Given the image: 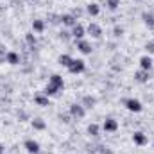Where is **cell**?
<instances>
[{
	"instance_id": "4dcf8cb0",
	"label": "cell",
	"mask_w": 154,
	"mask_h": 154,
	"mask_svg": "<svg viewBox=\"0 0 154 154\" xmlns=\"http://www.w3.org/2000/svg\"><path fill=\"white\" fill-rule=\"evenodd\" d=\"M145 50H147L149 54H154V39H151V41L145 43Z\"/></svg>"
},
{
	"instance_id": "30bf717a",
	"label": "cell",
	"mask_w": 154,
	"mask_h": 154,
	"mask_svg": "<svg viewBox=\"0 0 154 154\" xmlns=\"http://www.w3.org/2000/svg\"><path fill=\"white\" fill-rule=\"evenodd\" d=\"M48 82H50L52 86H56L59 91H63V90H65V81H63V77L59 75V74H52L50 79H48Z\"/></svg>"
},
{
	"instance_id": "8fae6325",
	"label": "cell",
	"mask_w": 154,
	"mask_h": 154,
	"mask_svg": "<svg viewBox=\"0 0 154 154\" xmlns=\"http://www.w3.org/2000/svg\"><path fill=\"white\" fill-rule=\"evenodd\" d=\"M5 63H9V65L16 66V65H20V63H22V57H20V54H18V52L9 50V52H7V57H5Z\"/></svg>"
},
{
	"instance_id": "3957f363",
	"label": "cell",
	"mask_w": 154,
	"mask_h": 154,
	"mask_svg": "<svg viewBox=\"0 0 154 154\" xmlns=\"http://www.w3.org/2000/svg\"><path fill=\"white\" fill-rule=\"evenodd\" d=\"M84 70H86V63H84L82 59H72V63H70V66H68V72H70V74L77 75V74H82Z\"/></svg>"
},
{
	"instance_id": "44dd1931",
	"label": "cell",
	"mask_w": 154,
	"mask_h": 154,
	"mask_svg": "<svg viewBox=\"0 0 154 154\" xmlns=\"http://www.w3.org/2000/svg\"><path fill=\"white\" fill-rule=\"evenodd\" d=\"M72 59H74L72 56H68V54H61V56L57 57V63H59L61 66H66V68H68L70 63H72Z\"/></svg>"
},
{
	"instance_id": "7402d4cb",
	"label": "cell",
	"mask_w": 154,
	"mask_h": 154,
	"mask_svg": "<svg viewBox=\"0 0 154 154\" xmlns=\"http://www.w3.org/2000/svg\"><path fill=\"white\" fill-rule=\"evenodd\" d=\"M88 134L93 136V138L100 136V125H99V124H90V125H88Z\"/></svg>"
},
{
	"instance_id": "1f68e13d",
	"label": "cell",
	"mask_w": 154,
	"mask_h": 154,
	"mask_svg": "<svg viewBox=\"0 0 154 154\" xmlns=\"http://www.w3.org/2000/svg\"><path fill=\"white\" fill-rule=\"evenodd\" d=\"M70 14H72V16H74V18L77 20V18L82 14V9H81V7H75V9H72V13H70Z\"/></svg>"
},
{
	"instance_id": "d4e9b609",
	"label": "cell",
	"mask_w": 154,
	"mask_h": 154,
	"mask_svg": "<svg viewBox=\"0 0 154 154\" xmlns=\"http://www.w3.org/2000/svg\"><path fill=\"white\" fill-rule=\"evenodd\" d=\"M106 5H108L109 11H116L118 5H120V0H106Z\"/></svg>"
},
{
	"instance_id": "6da1fadb",
	"label": "cell",
	"mask_w": 154,
	"mask_h": 154,
	"mask_svg": "<svg viewBox=\"0 0 154 154\" xmlns=\"http://www.w3.org/2000/svg\"><path fill=\"white\" fill-rule=\"evenodd\" d=\"M124 102V106H125V109L127 111H131V113H140L142 109H143V106H142V102L138 100V99H124L122 100Z\"/></svg>"
},
{
	"instance_id": "4fadbf2b",
	"label": "cell",
	"mask_w": 154,
	"mask_h": 154,
	"mask_svg": "<svg viewBox=\"0 0 154 154\" xmlns=\"http://www.w3.org/2000/svg\"><path fill=\"white\" fill-rule=\"evenodd\" d=\"M142 20H143L145 27H149L151 31H154V13H149V11L142 13Z\"/></svg>"
},
{
	"instance_id": "5b68a950",
	"label": "cell",
	"mask_w": 154,
	"mask_h": 154,
	"mask_svg": "<svg viewBox=\"0 0 154 154\" xmlns=\"http://www.w3.org/2000/svg\"><path fill=\"white\" fill-rule=\"evenodd\" d=\"M75 45H77V50L81 54H91V50H93V47H91V43L88 39H77Z\"/></svg>"
},
{
	"instance_id": "4316f807",
	"label": "cell",
	"mask_w": 154,
	"mask_h": 154,
	"mask_svg": "<svg viewBox=\"0 0 154 154\" xmlns=\"http://www.w3.org/2000/svg\"><path fill=\"white\" fill-rule=\"evenodd\" d=\"M47 20H48L50 23H61V14H56V13H50Z\"/></svg>"
},
{
	"instance_id": "ffe728a7",
	"label": "cell",
	"mask_w": 154,
	"mask_h": 154,
	"mask_svg": "<svg viewBox=\"0 0 154 154\" xmlns=\"http://www.w3.org/2000/svg\"><path fill=\"white\" fill-rule=\"evenodd\" d=\"M25 43L34 50V47L38 45V38H36V34H34V32H27V34H25Z\"/></svg>"
},
{
	"instance_id": "cb8c5ba5",
	"label": "cell",
	"mask_w": 154,
	"mask_h": 154,
	"mask_svg": "<svg viewBox=\"0 0 154 154\" xmlns=\"http://www.w3.org/2000/svg\"><path fill=\"white\" fill-rule=\"evenodd\" d=\"M43 93H45L47 97H54V95H57V93H59V90H57L56 86H52V84L48 82V84L45 86V90H43Z\"/></svg>"
},
{
	"instance_id": "e0dca14e",
	"label": "cell",
	"mask_w": 154,
	"mask_h": 154,
	"mask_svg": "<svg viewBox=\"0 0 154 154\" xmlns=\"http://www.w3.org/2000/svg\"><path fill=\"white\" fill-rule=\"evenodd\" d=\"M134 81H136V82H142V84L147 82V81H149V72H147V70H142V68L136 70V72H134Z\"/></svg>"
},
{
	"instance_id": "f1b7e54d",
	"label": "cell",
	"mask_w": 154,
	"mask_h": 154,
	"mask_svg": "<svg viewBox=\"0 0 154 154\" xmlns=\"http://www.w3.org/2000/svg\"><path fill=\"white\" fill-rule=\"evenodd\" d=\"M113 34H115L116 38H120V36L124 34V27H122V25H115V27H113Z\"/></svg>"
},
{
	"instance_id": "9c48e42d",
	"label": "cell",
	"mask_w": 154,
	"mask_h": 154,
	"mask_svg": "<svg viewBox=\"0 0 154 154\" xmlns=\"http://www.w3.org/2000/svg\"><path fill=\"white\" fill-rule=\"evenodd\" d=\"M70 34H72V38L75 39H84V34H86V29L81 25V23H75L74 27H72V31H70Z\"/></svg>"
},
{
	"instance_id": "d6986e66",
	"label": "cell",
	"mask_w": 154,
	"mask_h": 154,
	"mask_svg": "<svg viewBox=\"0 0 154 154\" xmlns=\"http://www.w3.org/2000/svg\"><path fill=\"white\" fill-rule=\"evenodd\" d=\"M86 11H88V14H90V16H99L100 7H99V4L91 2V4H88V5H86Z\"/></svg>"
},
{
	"instance_id": "ba28073f",
	"label": "cell",
	"mask_w": 154,
	"mask_h": 154,
	"mask_svg": "<svg viewBox=\"0 0 154 154\" xmlns=\"http://www.w3.org/2000/svg\"><path fill=\"white\" fill-rule=\"evenodd\" d=\"M86 32H88L91 38L99 39L100 36H102V27H100L99 23H90V25H88V29H86Z\"/></svg>"
},
{
	"instance_id": "484cf974",
	"label": "cell",
	"mask_w": 154,
	"mask_h": 154,
	"mask_svg": "<svg viewBox=\"0 0 154 154\" xmlns=\"http://www.w3.org/2000/svg\"><path fill=\"white\" fill-rule=\"evenodd\" d=\"M97 154H115L111 147H106V145H99L97 147Z\"/></svg>"
},
{
	"instance_id": "52a82bcc",
	"label": "cell",
	"mask_w": 154,
	"mask_h": 154,
	"mask_svg": "<svg viewBox=\"0 0 154 154\" xmlns=\"http://www.w3.org/2000/svg\"><path fill=\"white\" fill-rule=\"evenodd\" d=\"M102 129L106 133H116L118 131V122H116L115 118H106L104 124H102Z\"/></svg>"
},
{
	"instance_id": "83f0119b",
	"label": "cell",
	"mask_w": 154,
	"mask_h": 154,
	"mask_svg": "<svg viewBox=\"0 0 154 154\" xmlns=\"http://www.w3.org/2000/svg\"><path fill=\"white\" fill-rule=\"evenodd\" d=\"M7 52H9V50H5V47H4V45H0V65H4V63H5Z\"/></svg>"
},
{
	"instance_id": "5bb4252c",
	"label": "cell",
	"mask_w": 154,
	"mask_h": 154,
	"mask_svg": "<svg viewBox=\"0 0 154 154\" xmlns=\"http://www.w3.org/2000/svg\"><path fill=\"white\" fill-rule=\"evenodd\" d=\"M140 68L151 72V68H152V59H151V56H142V57H140Z\"/></svg>"
},
{
	"instance_id": "836d02e7",
	"label": "cell",
	"mask_w": 154,
	"mask_h": 154,
	"mask_svg": "<svg viewBox=\"0 0 154 154\" xmlns=\"http://www.w3.org/2000/svg\"><path fill=\"white\" fill-rule=\"evenodd\" d=\"M59 118H61V120H63V122H65V124H68V122H70V118H72V116H70V113H68V115H61V116H59Z\"/></svg>"
},
{
	"instance_id": "603a6c76",
	"label": "cell",
	"mask_w": 154,
	"mask_h": 154,
	"mask_svg": "<svg viewBox=\"0 0 154 154\" xmlns=\"http://www.w3.org/2000/svg\"><path fill=\"white\" fill-rule=\"evenodd\" d=\"M32 31L38 32V34H41V32L45 31V22H43V20H32Z\"/></svg>"
},
{
	"instance_id": "8d00e7d4",
	"label": "cell",
	"mask_w": 154,
	"mask_h": 154,
	"mask_svg": "<svg viewBox=\"0 0 154 154\" xmlns=\"http://www.w3.org/2000/svg\"><path fill=\"white\" fill-rule=\"evenodd\" d=\"M140 2H142V0H140Z\"/></svg>"
},
{
	"instance_id": "d590c367",
	"label": "cell",
	"mask_w": 154,
	"mask_h": 154,
	"mask_svg": "<svg viewBox=\"0 0 154 154\" xmlns=\"http://www.w3.org/2000/svg\"><path fill=\"white\" fill-rule=\"evenodd\" d=\"M152 147H154V143H152Z\"/></svg>"
},
{
	"instance_id": "7c38bea8",
	"label": "cell",
	"mask_w": 154,
	"mask_h": 154,
	"mask_svg": "<svg viewBox=\"0 0 154 154\" xmlns=\"http://www.w3.org/2000/svg\"><path fill=\"white\" fill-rule=\"evenodd\" d=\"M34 104L45 108V106H50V100H48V97L41 91V93H36V95H34Z\"/></svg>"
},
{
	"instance_id": "e575fe53",
	"label": "cell",
	"mask_w": 154,
	"mask_h": 154,
	"mask_svg": "<svg viewBox=\"0 0 154 154\" xmlns=\"http://www.w3.org/2000/svg\"><path fill=\"white\" fill-rule=\"evenodd\" d=\"M4 151H5V149H4V145L0 143V154H4Z\"/></svg>"
},
{
	"instance_id": "8992f818",
	"label": "cell",
	"mask_w": 154,
	"mask_h": 154,
	"mask_svg": "<svg viewBox=\"0 0 154 154\" xmlns=\"http://www.w3.org/2000/svg\"><path fill=\"white\" fill-rule=\"evenodd\" d=\"M133 142H134V145L143 147V145H147L149 138H147V134H145V133H142V131H134V133H133Z\"/></svg>"
},
{
	"instance_id": "7a4b0ae2",
	"label": "cell",
	"mask_w": 154,
	"mask_h": 154,
	"mask_svg": "<svg viewBox=\"0 0 154 154\" xmlns=\"http://www.w3.org/2000/svg\"><path fill=\"white\" fill-rule=\"evenodd\" d=\"M68 113H70L72 118L81 120V118H84V116H86V108H84L82 104H72V106H70V109H68Z\"/></svg>"
},
{
	"instance_id": "9a60e30c",
	"label": "cell",
	"mask_w": 154,
	"mask_h": 154,
	"mask_svg": "<svg viewBox=\"0 0 154 154\" xmlns=\"http://www.w3.org/2000/svg\"><path fill=\"white\" fill-rule=\"evenodd\" d=\"M81 104H82L86 109H91V108L97 104V99H95L93 95H84V97H82V100H81Z\"/></svg>"
},
{
	"instance_id": "d6a6232c",
	"label": "cell",
	"mask_w": 154,
	"mask_h": 154,
	"mask_svg": "<svg viewBox=\"0 0 154 154\" xmlns=\"http://www.w3.org/2000/svg\"><path fill=\"white\" fill-rule=\"evenodd\" d=\"M16 115H18V118H20V120H22V122H23V120H27V118H29V115H27V113H25V111H18V113H16Z\"/></svg>"
},
{
	"instance_id": "f546056e",
	"label": "cell",
	"mask_w": 154,
	"mask_h": 154,
	"mask_svg": "<svg viewBox=\"0 0 154 154\" xmlns=\"http://www.w3.org/2000/svg\"><path fill=\"white\" fill-rule=\"evenodd\" d=\"M59 38L63 39V41H68V39L72 38V34H70V32H68V31H65V29H63V31H61V32H59Z\"/></svg>"
},
{
	"instance_id": "ac0fdd59",
	"label": "cell",
	"mask_w": 154,
	"mask_h": 154,
	"mask_svg": "<svg viewBox=\"0 0 154 154\" xmlns=\"http://www.w3.org/2000/svg\"><path fill=\"white\" fill-rule=\"evenodd\" d=\"M31 124H32V127L36 129V131H45L47 129V122L43 120V118H34V120H31Z\"/></svg>"
},
{
	"instance_id": "2e32d148",
	"label": "cell",
	"mask_w": 154,
	"mask_h": 154,
	"mask_svg": "<svg viewBox=\"0 0 154 154\" xmlns=\"http://www.w3.org/2000/svg\"><path fill=\"white\" fill-rule=\"evenodd\" d=\"M61 23L66 25V27H74V25L77 23V20L70 14V13H65V14H61Z\"/></svg>"
},
{
	"instance_id": "277c9868",
	"label": "cell",
	"mask_w": 154,
	"mask_h": 154,
	"mask_svg": "<svg viewBox=\"0 0 154 154\" xmlns=\"http://www.w3.org/2000/svg\"><path fill=\"white\" fill-rule=\"evenodd\" d=\"M23 147H25V151L29 154H39V143L36 140H32V138H27L25 142H23Z\"/></svg>"
}]
</instances>
